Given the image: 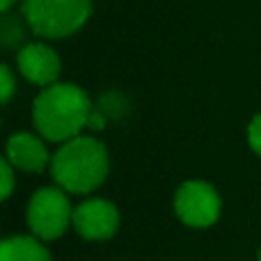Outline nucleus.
<instances>
[{"label":"nucleus","instance_id":"obj_1","mask_svg":"<svg viewBox=\"0 0 261 261\" xmlns=\"http://www.w3.org/2000/svg\"><path fill=\"white\" fill-rule=\"evenodd\" d=\"M92 101L85 90L73 83H55L37 94L32 103V124L48 142H69L90 126Z\"/></svg>","mask_w":261,"mask_h":261},{"label":"nucleus","instance_id":"obj_2","mask_svg":"<svg viewBox=\"0 0 261 261\" xmlns=\"http://www.w3.org/2000/svg\"><path fill=\"white\" fill-rule=\"evenodd\" d=\"M48 170L55 186L67 190L69 195H90L108 179L110 156L99 138L78 135L60 144Z\"/></svg>","mask_w":261,"mask_h":261},{"label":"nucleus","instance_id":"obj_3","mask_svg":"<svg viewBox=\"0 0 261 261\" xmlns=\"http://www.w3.org/2000/svg\"><path fill=\"white\" fill-rule=\"evenodd\" d=\"M25 23L44 39H64L92 16V0H23Z\"/></svg>","mask_w":261,"mask_h":261},{"label":"nucleus","instance_id":"obj_4","mask_svg":"<svg viewBox=\"0 0 261 261\" xmlns=\"http://www.w3.org/2000/svg\"><path fill=\"white\" fill-rule=\"evenodd\" d=\"M73 208L76 206H71L67 190H62L60 186H44L32 193L28 202V229L44 243L62 239L69 227H73Z\"/></svg>","mask_w":261,"mask_h":261},{"label":"nucleus","instance_id":"obj_5","mask_svg":"<svg viewBox=\"0 0 261 261\" xmlns=\"http://www.w3.org/2000/svg\"><path fill=\"white\" fill-rule=\"evenodd\" d=\"M174 213L186 227L208 229L220 220L222 199L216 186L202 179H190L176 188L174 193Z\"/></svg>","mask_w":261,"mask_h":261},{"label":"nucleus","instance_id":"obj_6","mask_svg":"<svg viewBox=\"0 0 261 261\" xmlns=\"http://www.w3.org/2000/svg\"><path fill=\"white\" fill-rule=\"evenodd\" d=\"M73 229L90 243L110 241L119 229V211L110 199L90 197L73 208Z\"/></svg>","mask_w":261,"mask_h":261},{"label":"nucleus","instance_id":"obj_7","mask_svg":"<svg viewBox=\"0 0 261 261\" xmlns=\"http://www.w3.org/2000/svg\"><path fill=\"white\" fill-rule=\"evenodd\" d=\"M16 64H18L21 76L25 81H30L32 85H39V87L55 85L60 76V69H62L58 53L46 44L23 46L16 55Z\"/></svg>","mask_w":261,"mask_h":261},{"label":"nucleus","instance_id":"obj_8","mask_svg":"<svg viewBox=\"0 0 261 261\" xmlns=\"http://www.w3.org/2000/svg\"><path fill=\"white\" fill-rule=\"evenodd\" d=\"M5 158L14 165V170L28 172V174H39L46 167H50V161H53L41 138H37L35 133H25V130L14 133L7 140Z\"/></svg>","mask_w":261,"mask_h":261},{"label":"nucleus","instance_id":"obj_9","mask_svg":"<svg viewBox=\"0 0 261 261\" xmlns=\"http://www.w3.org/2000/svg\"><path fill=\"white\" fill-rule=\"evenodd\" d=\"M0 261H53L44 241L32 234L7 236L0 243Z\"/></svg>","mask_w":261,"mask_h":261},{"label":"nucleus","instance_id":"obj_10","mask_svg":"<svg viewBox=\"0 0 261 261\" xmlns=\"http://www.w3.org/2000/svg\"><path fill=\"white\" fill-rule=\"evenodd\" d=\"M0 174H3V190H0V197L9 199L14 193V165L7 161V158L0 161Z\"/></svg>","mask_w":261,"mask_h":261},{"label":"nucleus","instance_id":"obj_11","mask_svg":"<svg viewBox=\"0 0 261 261\" xmlns=\"http://www.w3.org/2000/svg\"><path fill=\"white\" fill-rule=\"evenodd\" d=\"M0 81H3V85H0V101H3V106H7L14 94V76L7 64L0 67Z\"/></svg>","mask_w":261,"mask_h":261},{"label":"nucleus","instance_id":"obj_12","mask_svg":"<svg viewBox=\"0 0 261 261\" xmlns=\"http://www.w3.org/2000/svg\"><path fill=\"white\" fill-rule=\"evenodd\" d=\"M248 144L257 156H261V113L254 115L248 126Z\"/></svg>","mask_w":261,"mask_h":261},{"label":"nucleus","instance_id":"obj_13","mask_svg":"<svg viewBox=\"0 0 261 261\" xmlns=\"http://www.w3.org/2000/svg\"><path fill=\"white\" fill-rule=\"evenodd\" d=\"M14 3H16V0H0V9H3V12L7 14V12H9V7H12Z\"/></svg>","mask_w":261,"mask_h":261},{"label":"nucleus","instance_id":"obj_14","mask_svg":"<svg viewBox=\"0 0 261 261\" xmlns=\"http://www.w3.org/2000/svg\"><path fill=\"white\" fill-rule=\"evenodd\" d=\"M257 259H259V261H261V248H259V254H257Z\"/></svg>","mask_w":261,"mask_h":261}]
</instances>
